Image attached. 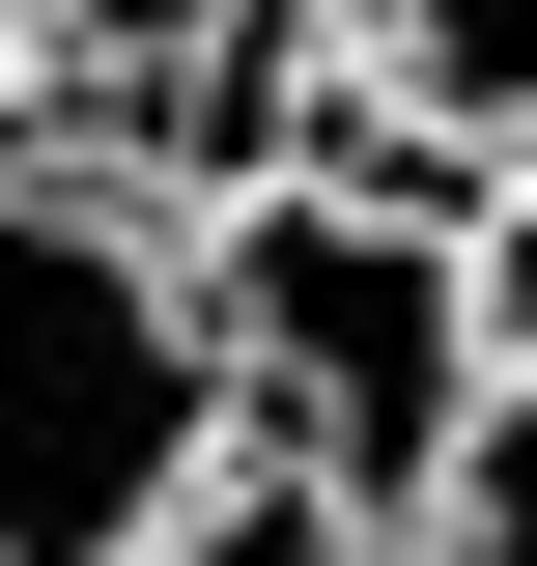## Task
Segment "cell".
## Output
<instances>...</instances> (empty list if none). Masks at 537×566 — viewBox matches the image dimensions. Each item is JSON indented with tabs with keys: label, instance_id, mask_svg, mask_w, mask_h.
Masks as SVG:
<instances>
[{
	"label": "cell",
	"instance_id": "obj_1",
	"mask_svg": "<svg viewBox=\"0 0 537 566\" xmlns=\"http://www.w3.org/2000/svg\"><path fill=\"white\" fill-rule=\"evenodd\" d=\"M199 255V368H227V453L339 482L368 538L424 510V453L481 424V283H453V170L397 142H255L227 199H170Z\"/></svg>",
	"mask_w": 537,
	"mask_h": 566
},
{
	"label": "cell",
	"instance_id": "obj_2",
	"mask_svg": "<svg viewBox=\"0 0 537 566\" xmlns=\"http://www.w3.org/2000/svg\"><path fill=\"white\" fill-rule=\"evenodd\" d=\"M199 453H227V368H199L170 199L0 142V566H114Z\"/></svg>",
	"mask_w": 537,
	"mask_h": 566
},
{
	"label": "cell",
	"instance_id": "obj_3",
	"mask_svg": "<svg viewBox=\"0 0 537 566\" xmlns=\"http://www.w3.org/2000/svg\"><path fill=\"white\" fill-rule=\"evenodd\" d=\"M312 57L397 170H509L537 142V0H312Z\"/></svg>",
	"mask_w": 537,
	"mask_h": 566
},
{
	"label": "cell",
	"instance_id": "obj_4",
	"mask_svg": "<svg viewBox=\"0 0 537 566\" xmlns=\"http://www.w3.org/2000/svg\"><path fill=\"white\" fill-rule=\"evenodd\" d=\"M0 29H29V85H114V114H199L255 57V0H0Z\"/></svg>",
	"mask_w": 537,
	"mask_h": 566
},
{
	"label": "cell",
	"instance_id": "obj_5",
	"mask_svg": "<svg viewBox=\"0 0 537 566\" xmlns=\"http://www.w3.org/2000/svg\"><path fill=\"white\" fill-rule=\"evenodd\" d=\"M368 566H537V368H481V424L424 453V510H397Z\"/></svg>",
	"mask_w": 537,
	"mask_h": 566
},
{
	"label": "cell",
	"instance_id": "obj_6",
	"mask_svg": "<svg viewBox=\"0 0 537 566\" xmlns=\"http://www.w3.org/2000/svg\"><path fill=\"white\" fill-rule=\"evenodd\" d=\"M114 566H368V510H339V482H283V453H199V482L141 510Z\"/></svg>",
	"mask_w": 537,
	"mask_h": 566
},
{
	"label": "cell",
	"instance_id": "obj_7",
	"mask_svg": "<svg viewBox=\"0 0 537 566\" xmlns=\"http://www.w3.org/2000/svg\"><path fill=\"white\" fill-rule=\"evenodd\" d=\"M453 283H481V368H537V142L453 170Z\"/></svg>",
	"mask_w": 537,
	"mask_h": 566
},
{
	"label": "cell",
	"instance_id": "obj_8",
	"mask_svg": "<svg viewBox=\"0 0 537 566\" xmlns=\"http://www.w3.org/2000/svg\"><path fill=\"white\" fill-rule=\"evenodd\" d=\"M0 114H29V29H0Z\"/></svg>",
	"mask_w": 537,
	"mask_h": 566
}]
</instances>
